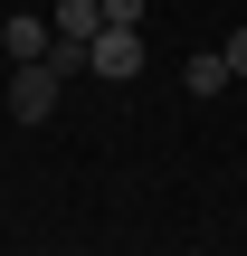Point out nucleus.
<instances>
[{"instance_id":"obj_1","label":"nucleus","mask_w":247,"mask_h":256,"mask_svg":"<svg viewBox=\"0 0 247 256\" xmlns=\"http://www.w3.org/2000/svg\"><path fill=\"white\" fill-rule=\"evenodd\" d=\"M57 86H67V76H57V66H48V57H19V66H10V86H0V114H10V124H29V133H38V124H48V114H57Z\"/></svg>"},{"instance_id":"obj_2","label":"nucleus","mask_w":247,"mask_h":256,"mask_svg":"<svg viewBox=\"0 0 247 256\" xmlns=\"http://www.w3.org/2000/svg\"><path fill=\"white\" fill-rule=\"evenodd\" d=\"M86 76H114V86H133V76H143V28H114V19H105V28L86 38Z\"/></svg>"},{"instance_id":"obj_3","label":"nucleus","mask_w":247,"mask_h":256,"mask_svg":"<svg viewBox=\"0 0 247 256\" xmlns=\"http://www.w3.org/2000/svg\"><path fill=\"white\" fill-rule=\"evenodd\" d=\"M48 38H57V28H48L38 10H10V19H0V48H10V66H19V57H48Z\"/></svg>"},{"instance_id":"obj_4","label":"nucleus","mask_w":247,"mask_h":256,"mask_svg":"<svg viewBox=\"0 0 247 256\" xmlns=\"http://www.w3.org/2000/svg\"><path fill=\"white\" fill-rule=\"evenodd\" d=\"M190 95H219V86H238V66H228V48H190Z\"/></svg>"},{"instance_id":"obj_5","label":"nucleus","mask_w":247,"mask_h":256,"mask_svg":"<svg viewBox=\"0 0 247 256\" xmlns=\"http://www.w3.org/2000/svg\"><path fill=\"white\" fill-rule=\"evenodd\" d=\"M48 28H57L67 48H86V38L105 28V10H95V0H57V10H48Z\"/></svg>"},{"instance_id":"obj_6","label":"nucleus","mask_w":247,"mask_h":256,"mask_svg":"<svg viewBox=\"0 0 247 256\" xmlns=\"http://www.w3.org/2000/svg\"><path fill=\"white\" fill-rule=\"evenodd\" d=\"M95 10H105L114 28H143V10H152V0H95Z\"/></svg>"},{"instance_id":"obj_7","label":"nucleus","mask_w":247,"mask_h":256,"mask_svg":"<svg viewBox=\"0 0 247 256\" xmlns=\"http://www.w3.org/2000/svg\"><path fill=\"white\" fill-rule=\"evenodd\" d=\"M228 66H238V76H247V28H238V38H228Z\"/></svg>"}]
</instances>
